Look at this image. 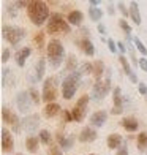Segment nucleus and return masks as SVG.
<instances>
[{
    "label": "nucleus",
    "mask_w": 147,
    "mask_h": 155,
    "mask_svg": "<svg viewBox=\"0 0 147 155\" xmlns=\"http://www.w3.org/2000/svg\"><path fill=\"white\" fill-rule=\"evenodd\" d=\"M27 16H29L32 24L38 25V27L43 25L46 21H49V18H51L47 3L41 2V0H33V2H30L29 8H27Z\"/></svg>",
    "instance_id": "1"
},
{
    "label": "nucleus",
    "mask_w": 147,
    "mask_h": 155,
    "mask_svg": "<svg viewBox=\"0 0 147 155\" xmlns=\"http://www.w3.org/2000/svg\"><path fill=\"white\" fill-rule=\"evenodd\" d=\"M46 54H47L51 67L59 68L62 65V62H64V57H65V48L62 46V43L59 40H51L46 46Z\"/></svg>",
    "instance_id": "2"
},
{
    "label": "nucleus",
    "mask_w": 147,
    "mask_h": 155,
    "mask_svg": "<svg viewBox=\"0 0 147 155\" xmlns=\"http://www.w3.org/2000/svg\"><path fill=\"white\" fill-rule=\"evenodd\" d=\"M81 71L79 70H76V71H73L71 74H68L64 82H62V97L65 98V100H71V98L74 97L76 90H78L79 84H81Z\"/></svg>",
    "instance_id": "3"
},
{
    "label": "nucleus",
    "mask_w": 147,
    "mask_h": 155,
    "mask_svg": "<svg viewBox=\"0 0 147 155\" xmlns=\"http://www.w3.org/2000/svg\"><path fill=\"white\" fill-rule=\"evenodd\" d=\"M71 30L68 21H65L62 18V15L59 13H51V18L47 21V25H46V32L51 33V35H55V33H68Z\"/></svg>",
    "instance_id": "4"
},
{
    "label": "nucleus",
    "mask_w": 147,
    "mask_h": 155,
    "mask_svg": "<svg viewBox=\"0 0 147 155\" xmlns=\"http://www.w3.org/2000/svg\"><path fill=\"white\" fill-rule=\"evenodd\" d=\"M57 87H59V78L57 76H49L46 78V81L43 82V94L41 98L46 104L54 103V100L57 98Z\"/></svg>",
    "instance_id": "5"
},
{
    "label": "nucleus",
    "mask_w": 147,
    "mask_h": 155,
    "mask_svg": "<svg viewBox=\"0 0 147 155\" xmlns=\"http://www.w3.org/2000/svg\"><path fill=\"white\" fill-rule=\"evenodd\" d=\"M2 33H3V38L10 45H18L25 37V30L21 29V27H15V25H3Z\"/></svg>",
    "instance_id": "6"
},
{
    "label": "nucleus",
    "mask_w": 147,
    "mask_h": 155,
    "mask_svg": "<svg viewBox=\"0 0 147 155\" xmlns=\"http://www.w3.org/2000/svg\"><path fill=\"white\" fill-rule=\"evenodd\" d=\"M89 101H90V97H89V95H82L79 100L76 101L74 108L71 109L73 117H74V122H82V120H84V116H86Z\"/></svg>",
    "instance_id": "7"
},
{
    "label": "nucleus",
    "mask_w": 147,
    "mask_h": 155,
    "mask_svg": "<svg viewBox=\"0 0 147 155\" xmlns=\"http://www.w3.org/2000/svg\"><path fill=\"white\" fill-rule=\"evenodd\" d=\"M111 90V73H108L106 76V79H100V81H96L93 84V89H92V95L95 98H98V100H101L103 97H106L108 92Z\"/></svg>",
    "instance_id": "8"
},
{
    "label": "nucleus",
    "mask_w": 147,
    "mask_h": 155,
    "mask_svg": "<svg viewBox=\"0 0 147 155\" xmlns=\"http://www.w3.org/2000/svg\"><path fill=\"white\" fill-rule=\"evenodd\" d=\"M2 119H3V122L8 124L15 131H21V122H19V119H18V116L8 106H2Z\"/></svg>",
    "instance_id": "9"
},
{
    "label": "nucleus",
    "mask_w": 147,
    "mask_h": 155,
    "mask_svg": "<svg viewBox=\"0 0 147 155\" xmlns=\"http://www.w3.org/2000/svg\"><path fill=\"white\" fill-rule=\"evenodd\" d=\"M40 125V116L38 114H32V116H27L25 119L21 120V128L27 133H33L35 130L38 128Z\"/></svg>",
    "instance_id": "10"
},
{
    "label": "nucleus",
    "mask_w": 147,
    "mask_h": 155,
    "mask_svg": "<svg viewBox=\"0 0 147 155\" xmlns=\"http://www.w3.org/2000/svg\"><path fill=\"white\" fill-rule=\"evenodd\" d=\"M16 104H18V109L19 112H29L30 108H32V100H30V95L29 92H19L18 97H16Z\"/></svg>",
    "instance_id": "11"
},
{
    "label": "nucleus",
    "mask_w": 147,
    "mask_h": 155,
    "mask_svg": "<svg viewBox=\"0 0 147 155\" xmlns=\"http://www.w3.org/2000/svg\"><path fill=\"white\" fill-rule=\"evenodd\" d=\"M2 150L5 153H11L15 150V139L6 128H2Z\"/></svg>",
    "instance_id": "12"
},
{
    "label": "nucleus",
    "mask_w": 147,
    "mask_h": 155,
    "mask_svg": "<svg viewBox=\"0 0 147 155\" xmlns=\"http://www.w3.org/2000/svg\"><path fill=\"white\" fill-rule=\"evenodd\" d=\"M106 119H108V112L106 111H96V112H93L92 116H90V119H89V122H90V125L92 127H103L104 125V122H106Z\"/></svg>",
    "instance_id": "13"
},
{
    "label": "nucleus",
    "mask_w": 147,
    "mask_h": 155,
    "mask_svg": "<svg viewBox=\"0 0 147 155\" xmlns=\"http://www.w3.org/2000/svg\"><path fill=\"white\" fill-rule=\"evenodd\" d=\"M96 139V131L93 130V127H84L79 133V141L81 143H93Z\"/></svg>",
    "instance_id": "14"
},
{
    "label": "nucleus",
    "mask_w": 147,
    "mask_h": 155,
    "mask_svg": "<svg viewBox=\"0 0 147 155\" xmlns=\"http://www.w3.org/2000/svg\"><path fill=\"white\" fill-rule=\"evenodd\" d=\"M119 62H120V65H122V68H123V73L130 78V81H131V82H138V76L131 71V67H130L128 60L125 59L122 54H120V57H119Z\"/></svg>",
    "instance_id": "15"
},
{
    "label": "nucleus",
    "mask_w": 147,
    "mask_h": 155,
    "mask_svg": "<svg viewBox=\"0 0 147 155\" xmlns=\"http://www.w3.org/2000/svg\"><path fill=\"white\" fill-rule=\"evenodd\" d=\"M30 54H32V49H30V48H22V49H19V51L16 52V55H15L18 67L22 68V67L25 65V60H27V57H29Z\"/></svg>",
    "instance_id": "16"
},
{
    "label": "nucleus",
    "mask_w": 147,
    "mask_h": 155,
    "mask_svg": "<svg viewBox=\"0 0 147 155\" xmlns=\"http://www.w3.org/2000/svg\"><path fill=\"white\" fill-rule=\"evenodd\" d=\"M67 21H68L70 25H81V22L84 21V15H82L79 10H73V11L68 13Z\"/></svg>",
    "instance_id": "17"
},
{
    "label": "nucleus",
    "mask_w": 147,
    "mask_h": 155,
    "mask_svg": "<svg viewBox=\"0 0 147 155\" xmlns=\"http://www.w3.org/2000/svg\"><path fill=\"white\" fill-rule=\"evenodd\" d=\"M60 109H62L60 104H57V103H49V104H46V108L43 109V116L47 117V119H52V117H55V116H59Z\"/></svg>",
    "instance_id": "18"
},
{
    "label": "nucleus",
    "mask_w": 147,
    "mask_h": 155,
    "mask_svg": "<svg viewBox=\"0 0 147 155\" xmlns=\"http://www.w3.org/2000/svg\"><path fill=\"white\" fill-rule=\"evenodd\" d=\"M38 146H40V136H33V135H30L29 138L25 139V149L29 150L30 153L38 152Z\"/></svg>",
    "instance_id": "19"
},
{
    "label": "nucleus",
    "mask_w": 147,
    "mask_h": 155,
    "mask_svg": "<svg viewBox=\"0 0 147 155\" xmlns=\"http://www.w3.org/2000/svg\"><path fill=\"white\" fill-rule=\"evenodd\" d=\"M79 46H81V51L86 54V55H89V57H92V55L95 54L93 43H92L89 38H82V40L79 41Z\"/></svg>",
    "instance_id": "20"
},
{
    "label": "nucleus",
    "mask_w": 147,
    "mask_h": 155,
    "mask_svg": "<svg viewBox=\"0 0 147 155\" xmlns=\"http://www.w3.org/2000/svg\"><path fill=\"white\" fill-rule=\"evenodd\" d=\"M120 125L123 127L127 131H136L138 130V127H139V124H138V120L135 117H123L122 119V122H120Z\"/></svg>",
    "instance_id": "21"
},
{
    "label": "nucleus",
    "mask_w": 147,
    "mask_h": 155,
    "mask_svg": "<svg viewBox=\"0 0 147 155\" xmlns=\"http://www.w3.org/2000/svg\"><path fill=\"white\" fill-rule=\"evenodd\" d=\"M130 18L135 22V25H141V13H139V8H138V2L130 3Z\"/></svg>",
    "instance_id": "22"
},
{
    "label": "nucleus",
    "mask_w": 147,
    "mask_h": 155,
    "mask_svg": "<svg viewBox=\"0 0 147 155\" xmlns=\"http://www.w3.org/2000/svg\"><path fill=\"white\" fill-rule=\"evenodd\" d=\"M44 67H46V59H40L38 63H37V67H35V70H33V71H35L33 82L43 79V76H44Z\"/></svg>",
    "instance_id": "23"
},
{
    "label": "nucleus",
    "mask_w": 147,
    "mask_h": 155,
    "mask_svg": "<svg viewBox=\"0 0 147 155\" xmlns=\"http://www.w3.org/2000/svg\"><path fill=\"white\" fill-rule=\"evenodd\" d=\"M106 144H108L109 149H120V146H122V136L117 135V133H113V135L108 136Z\"/></svg>",
    "instance_id": "24"
},
{
    "label": "nucleus",
    "mask_w": 147,
    "mask_h": 155,
    "mask_svg": "<svg viewBox=\"0 0 147 155\" xmlns=\"http://www.w3.org/2000/svg\"><path fill=\"white\" fill-rule=\"evenodd\" d=\"M76 65H78V59H76V55H68L67 65H65V68H64V73L71 74L73 71H76Z\"/></svg>",
    "instance_id": "25"
},
{
    "label": "nucleus",
    "mask_w": 147,
    "mask_h": 155,
    "mask_svg": "<svg viewBox=\"0 0 147 155\" xmlns=\"http://www.w3.org/2000/svg\"><path fill=\"white\" fill-rule=\"evenodd\" d=\"M104 71H106V70H104V63H103L101 60H96V62L93 63V76H95V79L100 81Z\"/></svg>",
    "instance_id": "26"
},
{
    "label": "nucleus",
    "mask_w": 147,
    "mask_h": 155,
    "mask_svg": "<svg viewBox=\"0 0 147 155\" xmlns=\"http://www.w3.org/2000/svg\"><path fill=\"white\" fill-rule=\"evenodd\" d=\"M113 100H114V108H117V109H123L120 87H116V89H114V92H113Z\"/></svg>",
    "instance_id": "27"
},
{
    "label": "nucleus",
    "mask_w": 147,
    "mask_h": 155,
    "mask_svg": "<svg viewBox=\"0 0 147 155\" xmlns=\"http://www.w3.org/2000/svg\"><path fill=\"white\" fill-rule=\"evenodd\" d=\"M136 144H138V149L139 150H145L147 149V131H141L136 138Z\"/></svg>",
    "instance_id": "28"
},
{
    "label": "nucleus",
    "mask_w": 147,
    "mask_h": 155,
    "mask_svg": "<svg viewBox=\"0 0 147 155\" xmlns=\"http://www.w3.org/2000/svg\"><path fill=\"white\" fill-rule=\"evenodd\" d=\"M59 144H60V147H62V150H68V149H71V147H73L74 138H73L71 135H68V136L64 138V141H60Z\"/></svg>",
    "instance_id": "29"
},
{
    "label": "nucleus",
    "mask_w": 147,
    "mask_h": 155,
    "mask_svg": "<svg viewBox=\"0 0 147 155\" xmlns=\"http://www.w3.org/2000/svg\"><path fill=\"white\" fill-rule=\"evenodd\" d=\"M89 18L96 22V21H100L103 18V11L100 8H89Z\"/></svg>",
    "instance_id": "30"
},
{
    "label": "nucleus",
    "mask_w": 147,
    "mask_h": 155,
    "mask_svg": "<svg viewBox=\"0 0 147 155\" xmlns=\"http://www.w3.org/2000/svg\"><path fill=\"white\" fill-rule=\"evenodd\" d=\"M29 95H30V100H32V103L33 104H40V101L43 100V98L40 97V92L35 87H32L30 90H29Z\"/></svg>",
    "instance_id": "31"
},
{
    "label": "nucleus",
    "mask_w": 147,
    "mask_h": 155,
    "mask_svg": "<svg viewBox=\"0 0 147 155\" xmlns=\"http://www.w3.org/2000/svg\"><path fill=\"white\" fill-rule=\"evenodd\" d=\"M119 25H120V29L125 32L127 38H128V40H131V27L128 25L127 21H125V19H120V21H119Z\"/></svg>",
    "instance_id": "32"
},
{
    "label": "nucleus",
    "mask_w": 147,
    "mask_h": 155,
    "mask_svg": "<svg viewBox=\"0 0 147 155\" xmlns=\"http://www.w3.org/2000/svg\"><path fill=\"white\" fill-rule=\"evenodd\" d=\"M44 35H46V32H38L33 37V43L37 45L38 48H43L44 46Z\"/></svg>",
    "instance_id": "33"
},
{
    "label": "nucleus",
    "mask_w": 147,
    "mask_h": 155,
    "mask_svg": "<svg viewBox=\"0 0 147 155\" xmlns=\"http://www.w3.org/2000/svg\"><path fill=\"white\" fill-rule=\"evenodd\" d=\"M79 71H81V74H90V73L93 74V63H89V62L82 63L79 67Z\"/></svg>",
    "instance_id": "34"
},
{
    "label": "nucleus",
    "mask_w": 147,
    "mask_h": 155,
    "mask_svg": "<svg viewBox=\"0 0 147 155\" xmlns=\"http://www.w3.org/2000/svg\"><path fill=\"white\" fill-rule=\"evenodd\" d=\"M40 141L43 144H51V133L47 130H41L40 131Z\"/></svg>",
    "instance_id": "35"
},
{
    "label": "nucleus",
    "mask_w": 147,
    "mask_h": 155,
    "mask_svg": "<svg viewBox=\"0 0 147 155\" xmlns=\"http://www.w3.org/2000/svg\"><path fill=\"white\" fill-rule=\"evenodd\" d=\"M133 41H135V45H136V48H138V51L141 52L142 55H147V48L144 46V43H142V41L139 40L138 37H135V38H133Z\"/></svg>",
    "instance_id": "36"
},
{
    "label": "nucleus",
    "mask_w": 147,
    "mask_h": 155,
    "mask_svg": "<svg viewBox=\"0 0 147 155\" xmlns=\"http://www.w3.org/2000/svg\"><path fill=\"white\" fill-rule=\"evenodd\" d=\"M117 8H119V11H120L122 15L125 16V18H127V16H130V8H127L123 2H119V3H117Z\"/></svg>",
    "instance_id": "37"
},
{
    "label": "nucleus",
    "mask_w": 147,
    "mask_h": 155,
    "mask_svg": "<svg viewBox=\"0 0 147 155\" xmlns=\"http://www.w3.org/2000/svg\"><path fill=\"white\" fill-rule=\"evenodd\" d=\"M16 6H18L16 2L8 5V13H10V16H11V18H16V13H18V8H16Z\"/></svg>",
    "instance_id": "38"
},
{
    "label": "nucleus",
    "mask_w": 147,
    "mask_h": 155,
    "mask_svg": "<svg viewBox=\"0 0 147 155\" xmlns=\"http://www.w3.org/2000/svg\"><path fill=\"white\" fill-rule=\"evenodd\" d=\"M108 48H109V51H111V52H117V43H116L113 38H109V40H108Z\"/></svg>",
    "instance_id": "39"
},
{
    "label": "nucleus",
    "mask_w": 147,
    "mask_h": 155,
    "mask_svg": "<svg viewBox=\"0 0 147 155\" xmlns=\"http://www.w3.org/2000/svg\"><path fill=\"white\" fill-rule=\"evenodd\" d=\"M138 63H139V68H141L142 71H147V59L145 57H141L138 60Z\"/></svg>",
    "instance_id": "40"
},
{
    "label": "nucleus",
    "mask_w": 147,
    "mask_h": 155,
    "mask_svg": "<svg viewBox=\"0 0 147 155\" xmlns=\"http://www.w3.org/2000/svg\"><path fill=\"white\" fill-rule=\"evenodd\" d=\"M64 116H65V122H74V117H73V112L71 111H65Z\"/></svg>",
    "instance_id": "41"
},
{
    "label": "nucleus",
    "mask_w": 147,
    "mask_h": 155,
    "mask_svg": "<svg viewBox=\"0 0 147 155\" xmlns=\"http://www.w3.org/2000/svg\"><path fill=\"white\" fill-rule=\"evenodd\" d=\"M8 59H10V51H8V49H3L2 59H0V60H2V63H6V62H8Z\"/></svg>",
    "instance_id": "42"
},
{
    "label": "nucleus",
    "mask_w": 147,
    "mask_h": 155,
    "mask_svg": "<svg viewBox=\"0 0 147 155\" xmlns=\"http://www.w3.org/2000/svg\"><path fill=\"white\" fill-rule=\"evenodd\" d=\"M49 155H64V153H62V149H59V147H51Z\"/></svg>",
    "instance_id": "43"
},
{
    "label": "nucleus",
    "mask_w": 147,
    "mask_h": 155,
    "mask_svg": "<svg viewBox=\"0 0 147 155\" xmlns=\"http://www.w3.org/2000/svg\"><path fill=\"white\" fill-rule=\"evenodd\" d=\"M117 49L122 52V55H123V52L127 51V46H125V43H122V41H117Z\"/></svg>",
    "instance_id": "44"
},
{
    "label": "nucleus",
    "mask_w": 147,
    "mask_h": 155,
    "mask_svg": "<svg viewBox=\"0 0 147 155\" xmlns=\"http://www.w3.org/2000/svg\"><path fill=\"white\" fill-rule=\"evenodd\" d=\"M116 155H128V149H127V146H122L120 149L117 150V153Z\"/></svg>",
    "instance_id": "45"
},
{
    "label": "nucleus",
    "mask_w": 147,
    "mask_h": 155,
    "mask_svg": "<svg viewBox=\"0 0 147 155\" xmlns=\"http://www.w3.org/2000/svg\"><path fill=\"white\" fill-rule=\"evenodd\" d=\"M139 94H141V95H147V86H145V84H139Z\"/></svg>",
    "instance_id": "46"
},
{
    "label": "nucleus",
    "mask_w": 147,
    "mask_h": 155,
    "mask_svg": "<svg viewBox=\"0 0 147 155\" xmlns=\"http://www.w3.org/2000/svg\"><path fill=\"white\" fill-rule=\"evenodd\" d=\"M98 32H100L101 35H106V27H104L103 24H98Z\"/></svg>",
    "instance_id": "47"
},
{
    "label": "nucleus",
    "mask_w": 147,
    "mask_h": 155,
    "mask_svg": "<svg viewBox=\"0 0 147 155\" xmlns=\"http://www.w3.org/2000/svg\"><path fill=\"white\" fill-rule=\"evenodd\" d=\"M89 3H90V6H92V8H96V6L100 5V0H90Z\"/></svg>",
    "instance_id": "48"
},
{
    "label": "nucleus",
    "mask_w": 147,
    "mask_h": 155,
    "mask_svg": "<svg viewBox=\"0 0 147 155\" xmlns=\"http://www.w3.org/2000/svg\"><path fill=\"white\" fill-rule=\"evenodd\" d=\"M114 11H116V10H114V5L111 3V5H109V8H108V13H109V15H114Z\"/></svg>",
    "instance_id": "49"
},
{
    "label": "nucleus",
    "mask_w": 147,
    "mask_h": 155,
    "mask_svg": "<svg viewBox=\"0 0 147 155\" xmlns=\"http://www.w3.org/2000/svg\"><path fill=\"white\" fill-rule=\"evenodd\" d=\"M89 155H96V153H89Z\"/></svg>",
    "instance_id": "50"
},
{
    "label": "nucleus",
    "mask_w": 147,
    "mask_h": 155,
    "mask_svg": "<svg viewBox=\"0 0 147 155\" xmlns=\"http://www.w3.org/2000/svg\"><path fill=\"white\" fill-rule=\"evenodd\" d=\"M16 155H24V153H16Z\"/></svg>",
    "instance_id": "51"
},
{
    "label": "nucleus",
    "mask_w": 147,
    "mask_h": 155,
    "mask_svg": "<svg viewBox=\"0 0 147 155\" xmlns=\"http://www.w3.org/2000/svg\"><path fill=\"white\" fill-rule=\"evenodd\" d=\"M145 100H147V95H145Z\"/></svg>",
    "instance_id": "52"
},
{
    "label": "nucleus",
    "mask_w": 147,
    "mask_h": 155,
    "mask_svg": "<svg viewBox=\"0 0 147 155\" xmlns=\"http://www.w3.org/2000/svg\"><path fill=\"white\" fill-rule=\"evenodd\" d=\"M145 155H147V153H145Z\"/></svg>",
    "instance_id": "53"
}]
</instances>
